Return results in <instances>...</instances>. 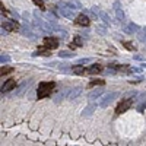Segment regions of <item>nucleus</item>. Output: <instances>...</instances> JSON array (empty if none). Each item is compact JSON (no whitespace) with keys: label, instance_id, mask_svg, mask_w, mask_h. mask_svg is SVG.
<instances>
[{"label":"nucleus","instance_id":"4be33fe9","mask_svg":"<svg viewBox=\"0 0 146 146\" xmlns=\"http://www.w3.org/2000/svg\"><path fill=\"white\" fill-rule=\"evenodd\" d=\"M7 60H9V57H6V56H2V63H3V62H7Z\"/></svg>","mask_w":146,"mask_h":146},{"label":"nucleus","instance_id":"7ed1b4c3","mask_svg":"<svg viewBox=\"0 0 146 146\" xmlns=\"http://www.w3.org/2000/svg\"><path fill=\"white\" fill-rule=\"evenodd\" d=\"M44 45L50 50H54V48L58 47V40L54 38V36H45L44 38Z\"/></svg>","mask_w":146,"mask_h":146},{"label":"nucleus","instance_id":"ddd939ff","mask_svg":"<svg viewBox=\"0 0 146 146\" xmlns=\"http://www.w3.org/2000/svg\"><path fill=\"white\" fill-rule=\"evenodd\" d=\"M105 83V80H102V79H95V80H91L89 82V86H95V85H104Z\"/></svg>","mask_w":146,"mask_h":146},{"label":"nucleus","instance_id":"2eb2a0df","mask_svg":"<svg viewBox=\"0 0 146 146\" xmlns=\"http://www.w3.org/2000/svg\"><path fill=\"white\" fill-rule=\"evenodd\" d=\"M80 94V88H76V89H73L72 92H70V95H69V100H72V98H75L76 95H79Z\"/></svg>","mask_w":146,"mask_h":146},{"label":"nucleus","instance_id":"f8f14e48","mask_svg":"<svg viewBox=\"0 0 146 146\" xmlns=\"http://www.w3.org/2000/svg\"><path fill=\"white\" fill-rule=\"evenodd\" d=\"M13 72V67H7V66H3L2 69H0V75H9V73Z\"/></svg>","mask_w":146,"mask_h":146},{"label":"nucleus","instance_id":"423d86ee","mask_svg":"<svg viewBox=\"0 0 146 146\" xmlns=\"http://www.w3.org/2000/svg\"><path fill=\"white\" fill-rule=\"evenodd\" d=\"M75 23H76V25H79V27H89L91 21H89V18H88L86 15H83V13H82V15L76 16Z\"/></svg>","mask_w":146,"mask_h":146},{"label":"nucleus","instance_id":"dca6fc26","mask_svg":"<svg viewBox=\"0 0 146 146\" xmlns=\"http://www.w3.org/2000/svg\"><path fill=\"white\" fill-rule=\"evenodd\" d=\"M32 2H34L36 6H38L40 9H42V10L45 9V5H44V2H42V0H32Z\"/></svg>","mask_w":146,"mask_h":146},{"label":"nucleus","instance_id":"9d476101","mask_svg":"<svg viewBox=\"0 0 146 146\" xmlns=\"http://www.w3.org/2000/svg\"><path fill=\"white\" fill-rule=\"evenodd\" d=\"M101 72H102L101 64H92L88 67V73H91V75H96V73H101Z\"/></svg>","mask_w":146,"mask_h":146},{"label":"nucleus","instance_id":"39448f33","mask_svg":"<svg viewBox=\"0 0 146 146\" xmlns=\"http://www.w3.org/2000/svg\"><path fill=\"white\" fill-rule=\"evenodd\" d=\"M2 28L5 31H18L19 29V23L15 21H6L2 23Z\"/></svg>","mask_w":146,"mask_h":146},{"label":"nucleus","instance_id":"412c9836","mask_svg":"<svg viewBox=\"0 0 146 146\" xmlns=\"http://www.w3.org/2000/svg\"><path fill=\"white\" fill-rule=\"evenodd\" d=\"M145 107H146V102H143L142 105H139V107H137V110H139V111H143V110H145Z\"/></svg>","mask_w":146,"mask_h":146},{"label":"nucleus","instance_id":"6e6552de","mask_svg":"<svg viewBox=\"0 0 146 146\" xmlns=\"http://www.w3.org/2000/svg\"><path fill=\"white\" fill-rule=\"evenodd\" d=\"M15 86H16L15 79H7V80L3 83V86H2V92H7V91H10V89H13Z\"/></svg>","mask_w":146,"mask_h":146},{"label":"nucleus","instance_id":"9b49d317","mask_svg":"<svg viewBox=\"0 0 146 146\" xmlns=\"http://www.w3.org/2000/svg\"><path fill=\"white\" fill-rule=\"evenodd\" d=\"M111 69H114V70H118V72H121V73H130L131 72V69L129 67V66H111Z\"/></svg>","mask_w":146,"mask_h":146},{"label":"nucleus","instance_id":"f3484780","mask_svg":"<svg viewBox=\"0 0 146 146\" xmlns=\"http://www.w3.org/2000/svg\"><path fill=\"white\" fill-rule=\"evenodd\" d=\"M73 44H75L76 47H80L82 45V38H80V36H76V38L73 40Z\"/></svg>","mask_w":146,"mask_h":146},{"label":"nucleus","instance_id":"6ab92c4d","mask_svg":"<svg viewBox=\"0 0 146 146\" xmlns=\"http://www.w3.org/2000/svg\"><path fill=\"white\" fill-rule=\"evenodd\" d=\"M100 95H101V92H100V91H96V92L91 94V96H89V98H91V100H94V98H96V96H100Z\"/></svg>","mask_w":146,"mask_h":146},{"label":"nucleus","instance_id":"aec40b11","mask_svg":"<svg viewBox=\"0 0 146 146\" xmlns=\"http://www.w3.org/2000/svg\"><path fill=\"white\" fill-rule=\"evenodd\" d=\"M60 56H62V57H70V53H67V51H62V53H60Z\"/></svg>","mask_w":146,"mask_h":146},{"label":"nucleus","instance_id":"4468645a","mask_svg":"<svg viewBox=\"0 0 146 146\" xmlns=\"http://www.w3.org/2000/svg\"><path fill=\"white\" fill-rule=\"evenodd\" d=\"M94 108H95L94 105H91V107H88V108H85V110H83V113H82V115H83V117H85V115H89V114L94 111Z\"/></svg>","mask_w":146,"mask_h":146},{"label":"nucleus","instance_id":"f03ea898","mask_svg":"<svg viewBox=\"0 0 146 146\" xmlns=\"http://www.w3.org/2000/svg\"><path fill=\"white\" fill-rule=\"evenodd\" d=\"M131 104H133V100H124V101H121L117 105V108H115V114H123L124 111H127V110L131 107Z\"/></svg>","mask_w":146,"mask_h":146},{"label":"nucleus","instance_id":"1a4fd4ad","mask_svg":"<svg viewBox=\"0 0 146 146\" xmlns=\"http://www.w3.org/2000/svg\"><path fill=\"white\" fill-rule=\"evenodd\" d=\"M72 72L75 73V75H85V73H88V69H85L83 66L78 64V66H73L72 67Z\"/></svg>","mask_w":146,"mask_h":146},{"label":"nucleus","instance_id":"0eeeda50","mask_svg":"<svg viewBox=\"0 0 146 146\" xmlns=\"http://www.w3.org/2000/svg\"><path fill=\"white\" fill-rule=\"evenodd\" d=\"M34 56H41V57L51 56V50H50V48H47L45 45H42V47H40L38 50H36V51L34 53Z\"/></svg>","mask_w":146,"mask_h":146},{"label":"nucleus","instance_id":"f257e3e1","mask_svg":"<svg viewBox=\"0 0 146 146\" xmlns=\"http://www.w3.org/2000/svg\"><path fill=\"white\" fill-rule=\"evenodd\" d=\"M54 88H56L54 82H41L38 86V91H36V98L42 100L45 96H50V94L54 91Z\"/></svg>","mask_w":146,"mask_h":146},{"label":"nucleus","instance_id":"20e7f679","mask_svg":"<svg viewBox=\"0 0 146 146\" xmlns=\"http://www.w3.org/2000/svg\"><path fill=\"white\" fill-rule=\"evenodd\" d=\"M117 96H118V94H115V92H111V94L105 95L104 98L101 100L100 105H101V107H107V105H110V104H111V102H113V101L117 98Z\"/></svg>","mask_w":146,"mask_h":146},{"label":"nucleus","instance_id":"a211bd4d","mask_svg":"<svg viewBox=\"0 0 146 146\" xmlns=\"http://www.w3.org/2000/svg\"><path fill=\"white\" fill-rule=\"evenodd\" d=\"M123 44H124V47L127 48V50H136V47H135V45H131L130 42H123Z\"/></svg>","mask_w":146,"mask_h":146}]
</instances>
